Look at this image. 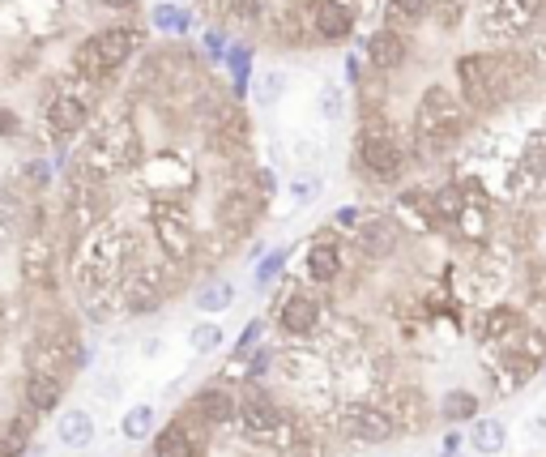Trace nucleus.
Returning <instances> with one entry per match:
<instances>
[{"label": "nucleus", "mask_w": 546, "mask_h": 457, "mask_svg": "<svg viewBox=\"0 0 546 457\" xmlns=\"http://www.w3.org/2000/svg\"><path fill=\"white\" fill-rule=\"evenodd\" d=\"M197 13H192L188 5H180V0H163V5L150 9V30L163 39H188L192 30H197Z\"/></svg>", "instance_id": "obj_24"}, {"label": "nucleus", "mask_w": 546, "mask_h": 457, "mask_svg": "<svg viewBox=\"0 0 546 457\" xmlns=\"http://www.w3.org/2000/svg\"><path fill=\"white\" fill-rule=\"evenodd\" d=\"M141 52H146V26L141 22H111V26L94 30V35L73 43L69 73L86 77V82H107L111 86V77L133 65Z\"/></svg>", "instance_id": "obj_3"}, {"label": "nucleus", "mask_w": 546, "mask_h": 457, "mask_svg": "<svg viewBox=\"0 0 546 457\" xmlns=\"http://www.w3.org/2000/svg\"><path fill=\"white\" fill-rule=\"evenodd\" d=\"M542 376H546V364H542Z\"/></svg>", "instance_id": "obj_49"}, {"label": "nucleus", "mask_w": 546, "mask_h": 457, "mask_svg": "<svg viewBox=\"0 0 546 457\" xmlns=\"http://www.w3.org/2000/svg\"><path fill=\"white\" fill-rule=\"evenodd\" d=\"M393 223L397 227H414V231H431L436 227V214H431V193L423 184H410V188H397L393 197Z\"/></svg>", "instance_id": "obj_21"}, {"label": "nucleus", "mask_w": 546, "mask_h": 457, "mask_svg": "<svg viewBox=\"0 0 546 457\" xmlns=\"http://www.w3.org/2000/svg\"><path fill=\"white\" fill-rule=\"evenodd\" d=\"M188 346H192V355H214V351H222L227 346V329H222L218 321H197L188 329Z\"/></svg>", "instance_id": "obj_35"}, {"label": "nucleus", "mask_w": 546, "mask_h": 457, "mask_svg": "<svg viewBox=\"0 0 546 457\" xmlns=\"http://www.w3.org/2000/svg\"><path fill=\"white\" fill-rule=\"evenodd\" d=\"M474 116L470 107L457 99L453 86L431 82L419 103H414L410 129H406V146H410V163H444L448 154H457L465 146V137L474 133Z\"/></svg>", "instance_id": "obj_2"}, {"label": "nucleus", "mask_w": 546, "mask_h": 457, "mask_svg": "<svg viewBox=\"0 0 546 457\" xmlns=\"http://www.w3.org/2000/svg\"><path fill=\"white\" fill-rule=\"evenodd\" d=\"M470 13L474 35L487 47H517L546 18V0H474Z\"/></svg>", "instance_id": "obj_5"}, {"label": "nucleus", "mask_w": 546, "mask_h": 457, "mask_svg": "<svg viewBox=\"0 0 546 457\" xmlns=\"http://www.w3.org/2000/svg\"><path fill=\"white\" fill-rule=\"evenodd\" d=\"M205 432H210V428L184 411L180 419H171V423H163V428L154 432V453L150 457H201Z\"/></svg>", "instance_id": "obj_17"}, {"label": "nucleus", "mask_w": 546, "mask_h": 457, "mask_svg": "<svg viewBox=\"0 0 546 457\" xmlns=\"http://www.w3.org/2000/svg\"><path fill=\"white\" fill-rule=\"evenodd\" d=\"M363 73H367L363 56H359V52H346V86H359V82H363Z\"/></svg>", "instance_id": "obj_46"}, {"label": "nucleus", "mask_w": 546, "mask_h": 457, "mask_svg": "<svg viewBox=\"0 0 546 457\" xmlns=\"http://www.w3.org/2000/svg\"><path fill=\"white\" fill-rule=\"evenodd\" d=\"M444 457H461V453H444Z\"/></svg>", "instance_id": "obj_48"}, {"label": "nucleus", "mask_w": 546, "mask_h": 457, "mask_svg": "<svg viewBox=\"0 0 546 457\" xmlns=\"http://www.w3.org/2000/svg\"><path fill=\"white\" fill-rule=\"evenodd\" d=\"M252 56H256V43H231L227 56H222V73H231V99L244 103L248 99V86H252Z\"/></svg>", "instance_id": "obj_26"}, {"label": "nucleus", "mask_w": 546, "mask_h": 457, "mask_svg": "<svg viewBox=\"0 0 546 457\" xmlns=\"http://www.w3.org/2000/svg\"><path fill=\"white\" fill-rule=\"evenodd\" d=\"M325 193V176L320 171H291V201L295 206H312Z\"/></svg>", "instance_id": "obj_39"}, {"label": "nucleus", "mask_w": 546, "mask_h": 457, "mask_svg": "<svg viewBox=\"0 0 546 457\" xmlns=\"http://www.w3.org/2000/svg\"><path fill=\"white\" fill-rule=\"evenodd\" d=\"M150 231L158 252L171 265H184L197 257V231H192V214L184 201H150Z\"/></svg>", "instance_id": "obj_9"}, {"label": "nucleus", "mask_w": 546, "mask_h": 457, "mask_svg": "<svg viewBox=\"0 0 546 457\" xmlns=\"http://www.w3.org/2000/svg\"><path fill=\"white\" fill-rule=\"evenodd\" d=\"M56 440L64 449H73V453H82L94 445V415L86 411V406H69V411H60L56 419Z\"/></svg>", "instance_id": "obj_25"}, {"label": "nucleus", "mask_w": 546, "mask_h": 457, "mask_svg": "<svg viewBox=\"0 0 546 457\" xmlns=\"http://www.w3.org/2000/svg\"><path fill=\"white\" fill-rule=\"evenodd\" d=\"M350 112V99H346V86L342 82H320L316 86V116L325 120V124H337V120H346Z\"/></svg>", "instance_id": "obj_32"}, {"label": "nucleus", "mask_w": 546, "mask_h": 457, "mask_svg": "<svg viewBox=\"0 0 546 457\" xmlns=\"http://www.w3.org/2000/svg\"><path fill=\"white\" fill-rule=\"evenodd\" d=\"M359 30V5L355 0H312V39L320 47L346 43Z\"/></svg>", "instance_id": "obj_13"}, {"label": "nucleus", "mask_w": 546, "mask_h": 457, "mask_svg": "<svg viewBox=\"0 0 546 457\" xmlns=\"http://www.w3.org/2000/svg\"><path fill=\"white\" fill-rule=\"evenodd\" d=\"M184 411L205 423V428H227V423H235V411H239V393L231 385H222L214 376V385H201L197 393L188 398Z\"/></svg>", "instance_id": "obj_15"}, {"label": "nucleus", "mask_w": 546, "mask_h": 457, "mask_svg": "<svg viewBox=\"0 0 546 457\" xmlns=\"http://www.w3.org/2000/svg\"><path fill=\"white\" fill-rule=\"evenodd\" d=\"M265 214V201L252 193V184L248 180H239V184H227L218 193L214 201V231H218V240L222 248H231L239 240H248L252 227H256V218Z\"/></svg>", "instance_id": "obj_8"}, {"label": "nucleus", "mask_w": 546, "mask_h": 457, "mask_svg": "<svg viewBox=\"0 0 546 457\" xmlns=\"http://www.w3.org/2000/svg\"><path fill=\"white\" fill-rule=\"evenodd\" d=\"M410 167V146L393 112H367L359 116L355 129V171H363V180L376 184H397L401 171Z\"/></svg>", "instance_id": "obj_4"}, {"label": "nucleus", "mask_w": 546, "mask_h": 457, "mask_svg": "<svg viewBox=\"0 0 546 457\" xmlns=\"http://www.w3.org/2000/svg\"><path fill=\"white\" fill-rule=\"evenodd\" d=\"M286 86H291V73H286V69H278V65L261 69V73L252 77V86H248L252 107H261V112H269V107H278V103H282V94H286Z\"/></svg>", "instance_id": "obj_30"}, {"label": "nucleus", "mask_w": 546, "mask_h": 457, "mask_svg": "<svg viewBox=\"0 0 546 457\" xmlns=\"http://www.w3.org/2000/svg\"><path fill=\"white\" fill-rule=\"evenodd\" d=\"M227 47H231V30L222 22H210L201 30V60H205V65H222Z\"/></svg>", "instance_id": "obj_38"}, {"label": "nucleus", "mask_w": 546, "mask_h": 457, "mask_svg": "<svg viewBox=\"0 0 546 457\" xmlns=\"http://www.w3.org/2000/svg\"><path fill=\"white\" fill-rule=\"evenodd\" d=\"M154 423H158L154 406H150V402H137V406H128V411L120 415V436L133 440V445H141V440L154 436Z\"/></svg>", "instance_id": "obj_33"}, {"label": "nucleus", "mask_w": 546, "mask_h": 457, "mask_svg": "<svg viewBox=\"0 0 546 457\" xmlns=\"http://www.w3.org/2000/svg\"><path fill=\"white\" fill-rule=\"evenodd\" d=\"M167 287H171V278L158 270V265L137 261L133 270H124V274L116 278V287H111V299H116V308H124L128 317H150V312L163 308Z\"/></svg>", "instance_id": "obj_10"}, {"label": "nucleus", "mask_w": 546, "mask_h": 457, "mask_svg": "<svg viewBox=\"0 0 546 457\" xmlns=\"http://www.w3.org/2000/svg\"><path fill=\"white\" fill-rule=\"evenodd\" d=\"M363 65L372 73L393 77L410 65V35H397L389 26H376L372 35L363 39Z\"/></svg>", "instance_id": "obj_14"}, {"label": "nucleus", "mask_w": 546, "mask_h": 457, "mask_svg": "<svg viewBox=\"0 0 546 457\" xmlns=\"http://www.w3.org/2000/svg\"><path fill=\"white\" fill-rule=\"evenodd\" d=\"M470 449L478 457H500L508 449V423L495 419V415H478L474 428H470Z\"/></svg>", "instance_id": "obj_29"}, {"label": "nucleus", "mask_w": 546, "mask_h": 457, "mask_svg": "<svg viewBox=\"0 0 546 457\" xmlns=\"http://www.w3.org/2000/svg\"><path fill=\"white\" fill-rule=\"evenodd\" d=\"M291 265V248H278V252H265L261 261H256V287H269V282H278V274Z\"/></svg>", "instance_id": "obj_40"}, {"label": "nucleus", "mask_w": 546, "mask_h": 457, "mask_svg": "<svg viewBox=\"0 0 546 457\" xmlns=\"http://www.w3.org/2000/svg\"><path fill=\"white\" fill-rule=\"evenodd\" d=\"M60 167L52 163V154H35V159H26L18 171H13V184L22 188V193H47V188L56 184Z\"/></svg>", "instance_id": "obj_31"}, {"label": "nucleus", "mask_w": 546, "mask_h": 457, "mask_svg": "<svg viewBox=\"0 0 546 457\" xmlns=\"http://www.w3.org/2000/svg\"><path fill=\"white\" fill-rule=\"evenodd\" d=\"M470 9H474V0H431V18L427 22L436 30H457Z\"/></svg>", "instance_id": "obj_37"}, {"label": "nucleus", "mask_w": 546, "mask_h": 457, "mask_svg": "<svg viewBox=\"0 0 546 457\" xmlns=\"http://www.w3.org/2000/svg\"><path fill=\"white\" fill-rule=\"evenodd\" d=\"M286 154H291V163H299V171H320V163H325V146L308 133H295L286 141Z\"/></svg>", "instance_id": "obj_36"}, {"label": "nucleus", "mask_w": 546, "mask_h": 457, "mask_svg": "<svg viewBox=\"0 0 546 457\" xmlns=\"http://www.w3.org/2000/svg\"><path fill=\"white\" fill-rule=\"evenodd\" d=\"M99 9H107L116 22H137V13H141V0H94Z\"/></svg>", "instance_id": "obj_43"}, {"label": "nucleus", "mask_w": 546, "mask_h": 457, "mask_svg": "<svg viewBox=\"0 0 546 457\" xmlns=\"http://www.w3.org/2000/svg\"><path fill=\"white\" fill-rule=\"evenodd\" d=\"M320 325H325V304L316 295L291 291L278 299V329L286 338H316Z\"/></svg>", "instance_id": "obj_16"}, {"label": "nucleus", "mask_w": 546, "mask_h": 457, "mask_svg": "<svg viewBox=\"0 0 546 457\" xmlns=\"http://www.w3.org/2000/svg\"><path fill=\"white\" fill-rule=\"evenodd\" d=\"M30 227V201L13 180H0V248L22 244Z\"/></svg>", "instance_id": "obj_20"}, {"label": "nucleus", "mask_w": 546, "mask_h": 457, "mask_svg": "<svg viewBox=\"0 0 546 457\" xmlns=\"http://www.w3.org/2000/svg\"><path fill=\"white\" fill-rule=\"evenodd\" d=\"M261 338H265V321L256 317V321H248L244 329H239V338H235V346H231L235 359H248V355L256 351V346H261Z\"/></svg>", "instance_id": "obj_41"}, {"label": "nucleus", "mask_w": 546, "mask_h": 457, "mask_svg": "<svg viewBox=\"0 0 546 457\" xmlns=\"http://www.w3.org/2000/svg\"><path fill=\"white\" fill-rule=\"evenodd\" d=\"M231 304H235V287H231L227 278H210L197 295H192V308L205 312V317H214V312H227Z\"/></svg>", "instance_id": "obj_34"}, {"label": "nucleus", "mask_w": 546, "mask_h": 457, "mask_svg": "<svg viewBox=\"0 0 546 457\" xmlns=\"http://www.w3.org/2000/svg\"><path fill=\"white\" fill-rule=\"evenodd\" d=\"M478 411H483V398H478L474 389H448L436 402V419H444L448 428H457V423H474Z\"/></svg>", "instance_id": "obj_28"}, {"label": "nucleus", "mask_w": 546, "mask_h": 457, "mask_svg": "<svg viewBox=\"0 0 546 457\" xmlns=\"http://www.w3.org/2000/svg\"><path fill=\"white\" fill-rule=\"evenodd\" d=\"M444 453H461V432H457V428L444 436Z\"/></svg>", "instance_id": "obj_47"}, {"label": "nucleus", "mask_w": 546, "mask_h": 457, "mask_svg": "<svg viewBox=\"0 0 546 457\" xmlns=\"http://www.w3.org/2000/svg\"><path fill=\"white\" fill-rule=\"evenodd\" d=\"M380 406L389 411L397 436H419L431 428V419H436V406H431V398L419 385H389Z\"/></svg>", "instance_id": "obj_12"}, {"label": "nucleus", "mask_w": 546, "mask_h": 457, "mask_svg": "<svg viewBox=\"0 0 546 457\" xmlns=\"http://www.w3.org/2000/svg\"><path fill=\"white\" fill-rule=\"evenodd\" d=\"M380 18H384L380 26L414 39V30L427 26V18H431V0H380Z\"/></svg>", "instance_id": "obj_23"}, {"label": "nucleus", "mask_w": 546, "mask_h": 457, "mask_svg": "<svg viewBox=\"0 0 546 457\" xmlns=\"http://www.w3.org/2000/svg\"><path fill=\"white\" fill-rule=\"evenodd\" d=\"M64 393H69V381H64L60 372H26V385H22L26 411L52 415V411H60Z\"/></svg>", "instance_id": "obj_22"}, {"label": "nucleus", "mask_w": 546, "mask_h": 457, "mask_svg": "<svg viewBox=\"0 0 546 457\" xmlns=\"http://www.w3.org/2000/svg\"><path fill=\"white\" fill-rule=\"evenodd\" d=\"M337 428H342L346 440H355V445H389L397 436L389 411H384L380 402H367V398L346 402L342 411H337Z\"/></svg>", "instance_id": "obj_11"}, {"label": "nucleus", "mask_w": 546, "mask_h": 457, "mask_svg": "<svg viewBox=\"0 0 546 457\" xmlns=\"http://www.w3.org/2000/svg\"><path fill=\"white\" fill-rule=\"evenodd\" d=\"M363 206H337V214H333V227L337 231H355L359 223H363Z\"/></svg>", "instance_id": "obj_45"}, {"label": "nucleus", "mask_w": 546, "mask_h": 457, "mask_svg": "<svg viewBox=\"0 0 546 457\" xmlns=\"http://www.w3.org/2000/svg\"><path fill=\"white\" fill-rule=\"evenodd\" d=\"M355 5H359V0H355Z\"/></svg>", "instance_id": "obj_50"}, {"label": "nucleus", "mask_w": 546, "mask_h": 457, "mask_svg": "<svg viewBox=\"0 0 546 457\" xmlns=\"http://www.w3.org/2000/svg\"><path fill=\"white\" fill-rule=\"evenodd\" d=\"M453 77L457 99L470 107L478 124H487L491 116L525 103L538 90L542 69L521 47H478V52H461L453 60Z\"/></svg>", "instance_id": "obj_1"}, {"label": "nucleus", "mask_w": 546, "mask_h": 457, "mask_svg": "<svg viewBox=\"0 0 546 457\" xmlns=\"http://www.w3.org/2000/svg\"><path fill=\"white\" fill-rule=\"evenodd\" d=\"M350 244H355L359 257L367 261H384L393 257L397 244H401V227L393 223L389 214H363V223L350 231Z\"/></svg>", "instance_id": "obj_18"}, {"label": "nucleus", "mask_w": 546, "mask_h": 457, "mask_svg": "<svg viewBox=\"0 0 546 457\" xmlns=\"http://www.w3.org/2000/svg\"><path fill=\"white\" fill-rule=\"evenodd\" d=\"M137 184L150 193V201H184L197 184V167L180 150H154L137 167Z\"/></svg>", "instance_id": "obj_7"}, {"label": "nucleus", "mask_w": 546, "mask_h": 457, "mask_svg": "<svg viewBox=\"0 0 546 457\" xmlns=\"http://www.w3.org/2000/svg\"><path fill=\"white\" fill-rule=\"evenodd\" d=\"M342 278V240H337V227L316 231V240L308 248V282L316 287H333Z\"/></svg>", "instance_id": "obj_19"}, {"label": "nucleus", "mask_w": 546, "mask_h": 457, "mask_svg": "<svg viewBox=\"0 0 546 457\" xmlns=\"http://www.w3.org/2000/svg\"><path fill=\"white\" fill-rule=\"evenodd\" d=\"M521 334V312L517 308H487V312H478V338L483 342H495V346H504L508 338H517Z\"/></svg>", "instance_id": "obj_27"}, {"label": "nucleus", "mask_w": 546, "mask_h": 457, "mask_svg": "<svg viewBox=\"0 0 546 457\" xmlns=\"http://www.w3.org/2000/svg\"><path fill=\"white\" fill-rule=\"evenodd\" d=\"M18 317H22L18 299H13V295H0V342H5L13 329H18Z\"/></svg>", "instance_id": "obj_44"}, {"label": "nucleus", "mask_w": 546, "mask_h": 457, "mask_svg": "<svg viewBox=\"0 0 546 457\" xmlns=\"http://www.w3.org/2000/svg\"><path fill=\"white\" fill-rule=\"evenodd\" d=\"M235 423L244 428L252 445H269V449H286L295 440V415L286 406L273 402V393L265 385H248L239 393V411Z\"/></svg>", "instance_id": "obj_6"}, {"label": "nucleus", "mask_w": 546, "mask_h": 457, "mask_svg": "<svg viewBox=\"0 0 546 457\" xmlns=\"http://www.w3.org/2000/svg\"><path fill=\"white\" fill-rule=\"evenodd\" d=\"M22 133H26V120L18 116V107L0 103V141H18Z\"/></svg>", "instance_id": "obj_42"}]
</instances>
